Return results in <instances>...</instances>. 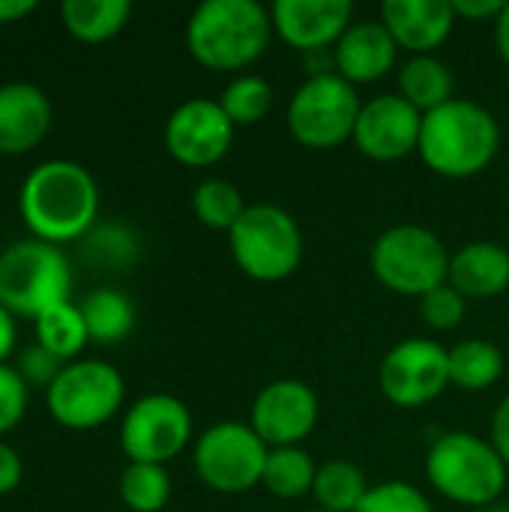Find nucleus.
<instances>
[{
  "mask_svg": "<svg viewBox=\"0 0 509 512\" xmlns=\"http://www.w3.org/2000/svg\"><path fill=\"white\" fill-rule=\"evenodd\" d=\"M18 207L33 240L60 246L93 228L99 186L84 165L72 159H48L24 177Z\"/></svg>",
  "mask_w": 509,
  "mask_h": 512,
  "instance_id": "nucleus-1",
  "label": "nucleus"
},
{
  "mask_svg": "<svg viewBox=\"0 0 509 512\" xmlns=\"http://www.w3.org/2000/svg\"><path fill=\"white\" fill-rule=\"evenodd\" d=\"M501 150V126L489 108L471 99H450L423 114L420 159L429 171L447 180H468L483 174Z\"/></svg>",
  "mask_w": 509,
  "mask_h": 512,
  "instance_id": "nucleus-2",
  "label": "nucleus"
},
{
  "mask_svg": "<svg viewBox=\"0 0 509 512\" xmlns=\"http://www.w3.org/2000/svg\"><path fill=\"white\" fill-rule=\"evenodd\" d=\"M273 39L270 9L258 0H204L186 21V48L213 72L252 66Z\"/></svg>",
  "mask_w": 509,
  "mask_h": 512,
  "instance_id": "nucleus-3",
  "label": "nucleus"
},
{
  "mask_svg": "<svg viewBox=\"0 0 509 512\" xmlns=\"http://www.w3.org/2000/svg\"><path fill=\"white\" fill-rule=\"evenodd\" d=\"M507 465L495 444L474 432H444L426 453V480L432 489L462 507L486 510L507 489Z\"/></svg>",
  "mask_w": 509,
  "mask_h": 512,
  "instance_id": "nucleus-4",
  "label": "nucleus"
},
{
  "mask_svg": "<svg viewBox=\"0 0 509 512\" xmlns=\"http://www.w3.org/2000/svg\"><path fill=\"white\" fill-rule=\"evenodd\" d=\"M231 258L255 282H282L303 261V231L279 204H249L228 234Z\"/></svg>",
  "mask_w": 509,
  "mask_h": 512,
  "instance_id": "nucleus-5",
  "label": "nucleus"
},
{
  "mask_svg": "<svg viewBox=\"0 0 509 512\" xmlns=\"http://www.w3.org/2000/svg\"><path fill=\"white\" fill-rule=\"evenodd\" d=\"M72 270L66 255L42 240H21L0 252V306L15 318H39L69 300Z\"/></svg>",
  "mask_w": 509,
  "mask_h": 512,
  "instance_id": "nucleus-6",
  "label": "nucleus"
},
{
  "mask_svg": "<svg viewBox=\"0 0 509 512\" xmlns=\"http://www.w3.org/2000/svg\"><path fill=\"white\" fill-rule=\"evenodd\" d=\"M369 264L387 291L420 300L438 285H447L450 252L444 240L423 225H393L372 243Z\"/></svg>",
  "mask_w": 509,
  "mask_h": 512,
  "instance_id": "nucleus-7",
  "label": "nucleus"
},
{
  "mask_svg": "<svg viewBox=\"0 0 509 512\" xmlns=\"http://www.w3.org/2000/svg\"><path fill=\"white\" fill-rule=\"evenodd\" d=\"M360 108L357 87L336 69L312 72L288 102V132L306 150H336L354 138Z\"/></svg>",
  "mask_w": 509,
  "mask_h": 512,
  "instance_id": "nucleus-8",
  "label": "nucleus"
},
{
  "mask_svg": "<svg viewBox=\"0 0 509 512\" xmlns=\"http://www.w3.org/2000/svg\"><path fill=\"white\" fill-rule=\"evenodd\" d=\"M126 399L123 375L102 360H72L45 390L48 414L72 432L105 426Z\"/></svg>",
  "mask_w": 509,
  "mask_h": 512,
  "instance_id": "nucleus-9",
  "label": "nucleus"
},
{
  "mask_svg": "<svg viewBox=\"0 0 509 512\" xmlns=\"http://www.w3.org/2000/svg\"><path fill=\"white\" fill-rule=\"evenodd\" d=\"M267 453L270 447L249 423L225 420L198 435L192 465L207 489L219 495H243L261 486Z\"/></svg>",
  "mask_w": 509,
  "mask_h": 512,
  "instance_id": "nucleus-10",
  "label": "nucleus"
},
{
  "mask_svg": "<svg viewBox=\"0 0 509 512\" xmlns=\"http://www.w3.org/2000/svg\"><path fill=\"white\" fill-rule=\"evenodd\" d=\"M192 441V414L171 393L141 396L123 417L120 447L129 462L168 465Z\"/></svg>",
  "mask_w": 509,
  "mask_h": 512,
  "instance_id": "nucleus-11",
  "label": "nucleus"
},
{
  "mask_svg": "<svg viewBox=\"0 0 509 512\" xmlns=\"http://www.w3.org/2000/svg\"><path fill=\"white\" fill-rule=\"evenodd\" d=\"M378 387L396 408H423L450 384V348L435 339H405L393 345L378 369Z\"/></svg>",
  "mask_w": 509,
  "mask_h": 512,
  "instance_id": "nucleus-12",
  "label": "nucleus"
},
{
  "mask_svg": "<svg viewBox=\"0 0 509 512\" xmlns=\"http://www.w3.org/2000/svg\"><path fill=\"white\" fill-rule=\"evenodd\" d=\"M321 402L300 378H279L258 390L249 426L270 447H300L318 426Z\"/></svg>",
  "mask_w": 509,
  "mask_h": 512,
  "instance_id": "nucleus-13",
  "label": "nucleus"
},
{
  "mask_svg": "<svg viewBox=\"0 0 509 512\" xmlns=\"http://www.w3.org/2000/svg\"><path fill=\"white\" fill-rule=\"evenodd\" d=\"M237 126L219 99H189L177 105L165 123V147L186 168H207L228 156Z\"/></svg>",
  "mask_w": 509,
  "mask_h": 512,
  "instance_id": "nucleus-14",
  "label": "nucleus"
},
{
  "mask_svg": "<svg viewBox=\"0 0 509 512\" xmlns=\"http://www.w3.org/2000/svg\"><path fill=\"white\" fill-rule=\"evenodd\" d=\"M420 129L423 114L399 93H384L363 102L351 141L363 156L375 162H399L417 153Z\"/></svg>",
  "mask_w": 509,
  "mask_h": 512,
  "instance_id": "nucleus-15",
  "label": "nucleus"
},
{
  "mask_svg": "<svg viewBox=\"0 0 509 512\" xmlns=\"http://www.w3.org/2000/svg\"><path fill=\"white\" fill-rule=\"evenodd\" d=\"M273 33L303 51L321 54L345 36L354 24V3L351 0H276L270 6Z\"/></svg>",
  "mask_w": 509,
  "mask_h": 512,
  "instance_id": "nucleus-16",
  "label": "nucleus"
},
{
  "mask_svg": "<svg viewBox=\"0 0 509 512\" xmlns=\"http://www.w3.org/2000/svg\"><path fill=\"white\" fill-rule=\"evenodd\" d=\"M453 0H384L381 24L390 30L399 48L417 54H435L456 27Z\"/></svg>",
  "mask_w": 509,
  "mask_h": 512,
  "instance_id": "nucleus-17",
  "label": "nucleus"
},
{
  "mask_svg": "<svg viewBox=\"0 0 509 512\" xmlns=\"http://www.w3.org/2000/svg\"><path fill=\"white\" fill-rule=\"evenodd\" d=\"M51 129V102L27 81L0 84V153H30Z\"/></svg>",
  "mask_w": 509,
  "mask_h": 512,
  "instance_id": "nucleus-18",
  "label": "nucleus"
},
{
  "mask_svg": "<svg viewBox=\"0 0 509 512\" xmlns=\"http://www.w3.org/2000/svg\"><path fill=\"white\" fill-rule=\"evenodd\" d=\"M399 45L381 21H357L333 48V69L348 84H375L396 66Z\"/></svg>",
  "mask_w": 509,
  "mask_h": 512,
  "instance_id": "nucleus-19",
  "label": "nucleus"
},
{
  "mask_svg": "<svg viewBox=\"0 0 509 512\" xmlns=\"http://www.w3.org/2000/svg\"><path fill=\"white\" fill-rule=\"evenodd\" d=\"M447 285L465 300H492L509 288V252L501 243L474 240L450 255Z\"/></svg>",
  "mask_w": 509,
  "mask_h": 512,
  "instance_id": "nucleus-20",
  "label": "nucleus"
},
{
  "mask_svg": "<svg viewBox=\"0 0 509 512\" xmlns=\"http://www.w3.org/2000/svg\"><path fill=\"white\" fill-rule=\"evenodd\" d=\"M453 90H456L453 69L435 54H417L399 66V96L411 102L420 114H429L447 105L450 99H456Z\"/></svg>",
  "mask_w": 509,
  "mask_h": 512,
  "instance_id": "nucleus-21",
  "label": "nucleus"
},
{
  "mask_svg": "<svg viewBox=\"0 0 509 512\" xmlns=\"http://www.w3.org/2000/svg\"><path fill=\"white\" fill-rule=\"evenodd\" d=\"M78 309H81L87 336L96 345H120L135 330V306L117 288H96V291H90L78 303Z\"/></svg>",
  "mask_w": 509,
  "mask_h": 512,
  "instance_id": "nucleus-22",
  "label": "nucleus"
},
{
  "mask_svg": "<svg viewBox=\"0 0 509 512\" xmlns=\"http://www.w3.org/2000/svg\"><path fill=\"white\" fill-rule=\"evenodd\" d=\"M132 15L129 0H66L60 18L78 42H108L117 36Z\"/></svg>",
  "mask_w": 509,
  "mask_h": 512,
  "instance_id": "nucleus-23",
  "label": "nucleus"
},
{
  "mask_svg": "<svg viewBox=\"0 0 509 512\" xmlns=\"http://www.w3.org/2000/svg\"><path fill=\"white\" fill-rule=\"evenodd\" d=\"M504 354L486 339H465L450 348V384L468 393H483L495 387L504 375Z\"/></svg>",
  "mask_w": 509,
  "mask_h": 512,
  "instance_id": "nucleus-24",
  "label": "nucleus"
},
{
  "mask_svg": "<svg viewBox=\"0 0 509 512\" xmlns=\"http://www.w3.org/2000/svg\"><path fill=\"white\" fill-rule=\"evenodd\" d=\"M369 489L372 486H369L363 468H357L354 462H345V459H333V462L318 465L312 495L321 510L354 512L369 495Z\"/></svg>",
  "mask_w": 509,
  "mask_h": 512,
  "instance_id": "nucleus-25",
  "label": "nucleus"
},
{
  "mask_svg": "<svg viewBox=\"0 0 509 512\" xmlns=\"http://www.w3.org/2000/svg\"><path fill=\"white\" fill-rule=\"evenodd\" d=\"M315 474H318V465L312 462V456L303 447H276L267 453L261 486L273 498L294 501V498H303L312 492Z\"/></svg>",
  "mask_w": 509,
  "mask_h": 512,
  "instance_id": "nucleus-26",
  "label": "nucleus"
},
{
  "mask_svg": "<svg viewBox=\"0 0 509 512\" xmlns=\"http://www.w3.org/2000/svg\"><path fill=\"white\" fill-rule=\"evenodd\" d=\"M33 324H36V345H42L45 351H51L63 363L78 357L84 351V345L90 342L81 309L69 300L51 306Z\"/></svg>",
  "mask_w": 509,
  "mask_h": 512,
  "instance_id": "nucleus-27",
  "label": "nucleus"
},
{
  "mask_svg": "<svg viewBox=\"0 0 509 512\" xmlns=\"http://www.w3.org/2000/svg\"><path fill=\"white\" fill-rule=\"evenodd\" d=\"M246 207L249 204L243 201V192L231 180H222V177H210V180L198 183V189L192 195L195 219L204 228L225 231V234H231V228L240 222Z\"/></svg>",
  "mask_w": 509,
  "mask_h": 512,
  "instance_id": "nucleus-28",
  "label": "nucleus"
},
{
  "mask_svg": "<svg viewBox=\"0 0 509 512\" xmlns=\"http://www.w3.org/2000/svg\"><path fill=\"white\" fill-rule=\"evenodd\" d=\"M171 498L165 465L129 462L120 474V501L132 512H162Z\"/></svg>",
  "mask_w": 509,
  "mask_h": 512,
  "instance_id": "nucleus-29",
  "label": "nucleus"
},
{
  "mask_svg": "<svg viewBox=\"0 0 509 512\" xmlns=\"http://www.w3.org/2000/svg\"><path fill=\"white\" fill-rule=\"evenodd\" d=\"M219 105L234 126H255L273 108V87L261 75H237L225 84Z\"/></svg>",
  "mask_w": 509,
  "mask_h": 512,
  "instance_id": "nucleus-30",
  "label": "nucleus"
},
{
  "mask_svg": "<svg viewBox=\"0 0 509 512\" xmlns=\"http://www.w3.org/2000/svg\"><path fill=\"white\" fill-rule=\"evenodd\" d=\"M354 512H435V507L417 486L405 480H387L372 486Z\"/></svg>",
  "mask_w": 509,
  "mask_h": 512,
  "instance_id": "nucleus-31",
  "label": "nucleus"
},
{
  "mask_svg": "<svg viewBox=\"0 0 509 512\" xmlns=\"http://www.w3.org/2000/svg\"><path fill=\"white\" fill-rule=\"evenodd\" d=\"M465 312H468V300L453 285H438L435 291L420 297V318L429 330L438 333L456 330L465 321Z\"/></svg>",
  "mask_w": 509,
  "mask_h": 512,
  "instance_id": "nucleus-32",
  "label": "nucleus"
},
{
  "mask_svg": "<svg viewBox=\"0 0 509 512\" xmlns=\"http://www.w3.org/2000/svg\"><path fill=\"white\" fill-rule=\"evenodd\" d=\"M87 252L96 258V264L102 267H126L135 261L138 255V246H135V237L120 228V225H105V228H96L90 231L87 237Z\"/></svg>",
  "mask_w": 509,
  "mask_h": 512,
  "instance_id": "nucleus-33",
  "label": "nucleus"
},
{
  "mask_svg": "<svg viewBox=\"0 0 509 512\" xmlns=\"http://www.w3.org/2000/svg\"><path fill=\"white\" fill-rule=\"evenodd\" d=\"M27 411V381L15 366L0 363V438L12 432Z\"/></svg>",
  "mask_w": 509,
  "mask_h": 512,
  "instance_id": "nucleus-34",
  "label": "nucleus"
},
{
  "mask_svg": "<svg viewBox=\"0 0 509 512\" xmlns=\"http://www.w3.org/2000/svg\"><path fill=\"white\" fill-rule=\"evenodd\" d=\"M63 360H57L51 351H45L42 345H30V348H24L21 351V357H18V375L27 381V387L33 384V387H51L54 384V378L63 372Z\"/></svg>",
  "mask_w": 509,
  "mask_h": 512,
  "instance_id": "nucleus-35",
  "label": "nucleus"
},
{
  "mask_svg": "<svg viewBox=\"0 0 509 512\" xmlns=\"http://www.w3.org/2000/svg\"><path fill=\"white\" fill-rule=\"evenodd\" d=\"M21 474H24V465H21L18 450L9 447V444L0 438V495L15 492L18 483H21Z\"/></svg>",
  "mask_w": 509,
  "mask_h": 512,
  "instance_id": "nucleus-36",
  "label": "nucleus"
},
{
  "mask_svg": "<svg viewBox=\"0 0 509 512\" xmlns=\"http://www.w3.org/2000/svg\"><path fill=\"white\" fill-rule=\"evenodd\" d=\"M504 0H453L456 18L465 21H495L504 12Z\"/></svg>",
  "mask_w": 509,
  "mask_h": 512,
  "instance_id": "nucleus-37",
  "label": "nucleus"
},
{
  "mask_svg": "<svg viewBox=\"0 0 509 512\" xmlns=\"http://www.w3.org/2000/svg\"><path fill=\"white\" fill-rule=\"evenodd\" d=\"M498 450V456L504 459L509 471V393L501 399V405L492 414V438H489Z\"/></svg>",
  "mask_w": 509,
  "mask_h": 512,
  "instance_id": "nucleus-38",
  "label": "nucleus"
},
{
  "mask_svg": "<svg viewBox=\"0 0 509 512\" xmlns=\"http://www.w3.org/2000/svg\"><path fill=\"white\" fill-rule=\"evenodd\" d=\"M12 351H15V315L0 306V363H6Z\"/></svg>",
  "mask_w": 509,
  "mask_h": 512,
  "instance_id": "nucleus-39",
  "label": "nucleus"
},
{
  "mask_svg": "<svg viewBox=\"0 0 509 512\" xmlns=\"http://www.w3.org/2000/svg\"><path fill=\"white\" fill-rule=\"evenodd\" d=\"M33 9H36L33 0H0V24L18 21V18L30 15Z\"/></svg>",
  "mask_w": 509,
  "mask_h": 512,
  "instance_id": "nucleus-40",
  "label": "nucleus"
},
{
  "mask_svg": "<svg viewBox=\"0 0 509 512\" xmlns=\"http://www.w3.org/2000/svg\"><path fill=\"white\" fill-rule=\"evenodd\" d=\"M495 48H498L501 60L509 66V3L504 6V12L495 18Z\"/></svg>",
  "mask_w": 509,
  "mask_h": 512,
  "instance_id": "nucleus-41",
  "label": "nucleus"
},
{
  "mask_svg": "<svg viewBox=\"0 0 509 512\" xmlns=\"http://www.w3.org/2000/svg\"><path fill=\"white\" fill-rule=\"evenodd\" d=\"M480 512H509V504H492V507H486V510H480Z\"/></svg>",
  "mask_w": 509,
  "mask_h": 512,
  "instance_id": "nucleus-42",
  "label": "nucleus"
},
{
  "mask_svg": "<svg viewBox=\"0 0 509 512\" xmlns=\"http://www.w3.org/2000/svg\"><path fill=\"white\" fill-rule=\"evenodd\" d=\"M309 512H327V510H321V507H315V510H309Z\"/></svg>",
  "mask_w": 509,
  "mask_h": 512,
  "instance_id": "nucleus-43",
  "label": "nucleus"
}]
</instances>
